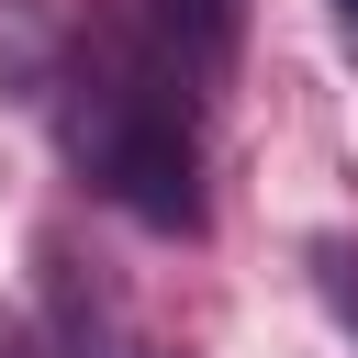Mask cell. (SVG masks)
<instances>
[{"mask_svg":"<svg viewBox=\"0 0 358 358\" xmlns=\"http://www.w3.org/2000/svg\"><path fill=\"white\" fill-rule=\"evenodd\" d=\"M302 268H313V302L336 313V336L358 347V235H313V246H302Z\"/></svg>","mask_w":358,"mask_h":358,"instance_id":"cell-3","label":"cell"},{"mask_svg":"<svg viewBox=\"0 0 358 358\" xmlns=\"http://www.w3.org/2000/svg\"><path fill=\"white\" fill-rule=\"evenodd\" d=\"M134 34L168 56V67H190L201 90L235 67V34H246V0H134Z\"/></svg>","mask_w":358,"mask_h":358,"instance_id":"cell-2","label":"cell"},{"mask_svg":"<svg viewBox=\"0 0 358 358\" xmlns=\"http://www.w3.org/2000/svg\"><path fill=\"white\" fill-rule=\"evenodd\" d=\"M190 90L201 78L168 67L134 22L67 45L56 78H45L67 168L101 201H123L134 224H157V235H201V123H190Z\"/></svg>","mask_w":358,"mask_h":358,"instance_id":"cell-1","label":"cell"},{"mask_svg":"<svg viewBox=\"0 0 358 358\" xmlns=\"http://www.w3.org/2000/svg\"><path fill=\"white\" fill-rule=\"evenodd\" d=\"M324 22H336V45H347V67H358V0H324Z\"/></svg>","mask_w":358,"mask_h":358,"instance_id":"cell-4","label":"cell"}]
</instances>
